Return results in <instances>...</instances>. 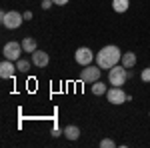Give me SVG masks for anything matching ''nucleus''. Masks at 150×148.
<instances>
[{
    "mask_svg": "<svg viewBox=\"0 0 150 148\" xmlns=\"http://www.w3.org/2000/svg\"><path fill=\"white\" fill-rule=\"evenodd\" d=\"M62 132H64V136L68 138V140H78V138H80V128L74 126V124H68Z\"/></svg>",
    "mask_w": 150,
    "mask_h": 148,
    "instance_id": "obj_12",
    "label": "nucleus"
},
{
    "mask_svg": "<svg viewBox=\"0 0 150 148\" xmlns=\"http://www.w3.org/2000/svg\"><path fill=\"white\" fill-rule=\"evenodd\" d=\"M100 74H102V68L96 64H88V66H84L80 70V80L82 82H86V84H92L96 80H100Z\"/></svg>",
    "mask_w": 150,
    "mask_h": 148,
    "instance_id": "obj_4",
    "label": "nucleus"
},
{
    "mask_svg": "<svg viewBox=\"0 0 150 148\" xmlns=\"http://www.w3.org/2000/svg\"><path fill=\"white\" fill-rule=\"evenodd\" d=\"M30 66H32V62L26 60V58H18V60H16V68H18V72H28Z\"/></svg>",
    "mask_w": 150,
    "mask_h": 148,
    "instance_id": "obj_15",
    "label": "nucleus"
},
{
    "mask_svg": "<svg viewBox=\"0 0 150 148\" xmlns=\"http://www.w3.org/2000/svg\"><path fill=\"white\" fill-rule=\"evenodd\" d=\"M106 84L104 82H100V80H96V82H92V94L94 96H104L106 94Z\"/></svg>",
    "mask_w": 150,
    "mask_h": 148,
    "instance_id": "obj_14",
    "label": "nucleus"
},
{
    "mask_svg": "<svg viewBox=\"0 0 150 148\" xmlns=\"http://www.w3.org/2000/svg\"><path fill=\"white\" fill-rule=\"evenodd\" d=\"M128 80V68H124L122 64H116L108 70V82L110 86H124V82Z\"/></svg>",
    "mask_w": 150,
    "mask_h": 148,
    "instance_id": "obj_3",
    "label": "nucleus"
},
{
    "mask_svg": "<svg viewBox=\"0 0 150 148\" xmlns=\"http://www.w3.org/2000/svg\"><path fill=\"white\" fill-rule=\"evenodd\" d=\"M120 60H122V50L116 44H108L96 52V64L102 70H110L112 66L120 64Z\"/></svg>",
    "mask_w": 150,
    "mask_h": 148,
    "instance_id": "obj_1",
    "label": "nucleus"
},
{
    "mask_svg": "<svg viewBox=\"0 0 150 148\" xmlns=\"http://www.w3.org/2000/svg\"><path fill=\"white\" fill-rule=\"evenodd\" d=\"M74 60H76V64H80V66H88V64H92V60H96V54H94L90 48L80 46V48H76Z\"/></svg>",
    "mask_w": 150,
    "mask_h": 148,
    "instance_id": "obj_6",
    "label": "nucleus"
},
{
    "mask_svg": "<svg viewBox=\"0 0 150 148\" xmlns=\"http://www.w3.org/2000/svg\"><path fill=\"white\" fill-rule=\"evenodd\" d=\"M140 80L142 82H150V68H144L140 72Z\"/></svg>",
    "mask_w": 150,
    "mask_h": 148,
    "instance_id": "obj_17",
    "label": "nucleus"
},
{
    "mask_svg": "<svg viewBox=\"0 0 150 148\" xmlns=\"http://www.w3.org/2000/svg\"><path fill=\"white\" fill-rule=\"evenodd\" d=\"M22 48H24V52H28V54L36 52V50H38L36 38H32V36H26V38H22Z\"/></svg>",
    "mask_w": 150,
    "mask_h": 148,
    "instance_id": "obj_11",
    "label": "nucleus"
},
{
    "mask_svg": "<svg viewBox=\"0 0 150 148\" xmlns=\"http://www.w3.org/2000/svg\"><path fill=\"white\" fill-rule=\"evenodd\" d=\"M54 2V6H64V4H68V0H52Z\"/></svg>",
    "mask_w": 150,
    "mask_h": 148,
    "instance_id": "obj_20",
    "label": "nucleus"
},
{
    "mask_svg": "<svg viewBox=\"0 0 150 148\" xmlns=\"http://www.w3.org/2000/svg\"><path fill=\"white\" fill-rule=\"evenodd\" d=\"M22 16H24V20H32V16H34V14H32L30 10H26V12H22Z\"/></svg>",
    "mask_w": 150,
    "mask_h": 148,
    "instance_id": "obj_19",
    "label": "nucleus"
},
{
    "mask_svg": "<svg viewBox=\"0 0 150 148\" xmlns=\"http://www.w3.org/2000/svg\"><path fill=\"white\" fill-rule=\"evenodd\" d=\"M22 42H6L4 44V48H2V54H4V58H8V60H12V62H16L18 58H20V54H22Z\"/></svg>",
    "mask_w": 150,
    "mask_h": 148,
    "instance_id": "obj_5",
    "label": "nucleus"
},
{
    "mask_svg": "<svg viewBox=\"0 0 150 148\" xmlns=\"http://www.w3.org/2000/svg\"><path fill=\"white\" fill-rule=\"evenodd\" d=\"M14 72H18V68H16V62H12V60H8V58H4L2 62H0V78H12L14 76Z\"/></svg>",
    "mask_w": 150,
    "mask_h": 148,
    "instance_id": "obj_8",
    "label": "nucleus"
},
{
    "mask_svg": "<svg viewBox=\"0 0 150 148\" xmlns=\"http://www.w3.org/2000/svg\"><path fill=\"white\" fill-rule=\"evenodd\" d=\"M0 20H2V26H4V28L16 30V28L22 26L24 16H22V12H18V10H4L0 14Z\"/></svg>",
    "mask_w": 150,
    "mask_h": 148,
    "instance_id": "obj_2",
    "label": "nucleus"
},
{
    "mask_svg": "<svg viewBox=\"0 0 150 148\" xmlns=\"http://www.w3.org/2000/svg\"><path fill=\"white\" fill-rule=\"evenodd\" d=\"M120 64H122V66H124V68H134V66H136V54H134V52H130V50H128V52H124V54H122V60H120Z\"/></svg>",
    "mask_w": 150,
    "mask_h": 148,
    "instance_id": "obj_10",
    "label": "nucleus"
},
{
    "mask_svg": "<svg viewBox=\"0 0 150 148\" xmlns=\"http://www.w3.org/2000/svg\"><path fill=\"white\" fill-rule=\"evenodd\" d=\"M112 8H114V12L122 14L130 8V0H112Z\"/></svg>",
    "mask_w": 150,
    "mask_h": 148,
    "instance_id": "obj_13",
    "label": "nucleus"
},
{
    "mask_svg": "<svg viewBox=\"0 0 150 148\" xmlns=\"http://www.w3.org/2000/svg\"><path fill=\"white\" fill-rule=\"evenodd\" d=\"M32 64L38 66V68H46L48 64H50L48 52H44V50H36V52H32Z\"/></svg>",
    "mask_w": 150,
    "mask_h": 148,
    "instance_id": "obj_9",
    "label": "nucleus"
},
{
    "mask_svg": "<svg viewBox=\"0 0 150 148\" xmlns=\"http://www.w3.org/2000/svg\"><path fill=\"white\" fill-rule=\"evenodd\" d=\"M100 146L102 148H114L116 142L112 140V138H104V140H100Z\"/></svg>",
    "mask_w": 150,
    "mask_h": 148,
    "instance_id": "obj_16",
    "label": "nucleus"
},
{
    "mask_svg": "<svg viewBox=\"0 0 150 148\" xmlns=\"http://www.w3.org/2000/svg\"><path fill=\"white\" fill-rule=\"evenodd\" d=\"M60 134H64V132H60L58 128H54V130H52V136H60Z\"/></svg>",
    "mask_w": 150,
    "mask_h": 148,
    "instance_id": "obj_21",
    "label": "nucleus"
},
{
    "mask_svg": "<svg viewBox=\"0 0 150 148\" xmlns=\"http://www.w3.org/2000/svg\"><path fill=\"white\" fill-rule=\"evenodd\" d=\"M52 6H54L52 0H42V10H48V8H52Z\"/></svg>",
    "mask_w": 150,
    "mask_h": 148,
    "instance_id": "obj_18",
    "label": "nucleus"
},
{
    "mask_svg": "<svg viewBox=\"0 0 150 148\" xmlns=\"http://www.w3.org/2000/svg\"><path fill=\"white\" fill-rule=\"evenodd\" d=\"M106 98H108V102L110 104H124V102H128V94L120 86H112V88H108L106 90Z\"/></svg>",
    "mask_w": 150,
    "mask_h": 148,
    "instance_id": "obj_7",
    "label": "nucleus"
}]
</instances>
